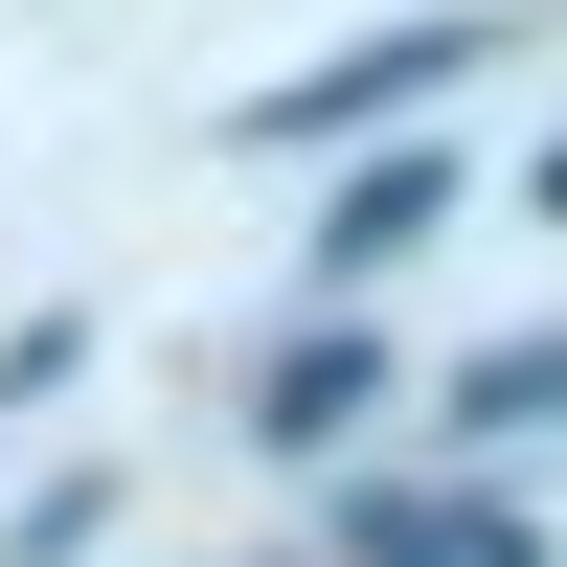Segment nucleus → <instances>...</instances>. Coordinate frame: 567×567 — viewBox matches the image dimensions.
Returning a JSON list of instances; mask_svg holds the SVG:
<instances>
[{
    "mask_svg": "<svg viewBox=\"0 0 567 567\" xmlns=\"http://www.w3.org/2000/svg\"><path fill=\"white\" fill-rule=\"evenodd\" d=\"M454 69H477V23H386V45H363V69H296V91H272V114H250V136H363V114H432Z\"/></svg>",
    "mask_w": 567,
    "mask_h": 567,
    "instance_id": "obj_1",
    "label": "nucleus"
},
{
    "mask_svg": "<svg viewBox=\"0 0 567 567\" xmlns=\"http://www.w3.org/2000/svg\"><path fill=\"white\" fill-rule=\"evenodd\" d=\"M363 409H386V363H363V341H296V363H272V409H250V432H272V454H341Z\"/></svg>",
    "mask_w": 567,
    "mask_h": 567,
    "instance_id": "obj_2",
    "label": "nucleus"
},
{
    "mask_svg": "<svg viewBox=\"0 0 567 567\" xmlns=\"http://www.w3.org/2000/svg\"><path fill=\"white\" fill-rule=\"evenodd\" d=\"M409 227H454V159H386V182H341V227H318V272H386Z\"/></svg>",
    "mask_w": 567,
    "mask_h": 567,
    "instance_id": "obj_3",
    "label": "nucleus"
},
{
    "mask_svg": "<svg viewBox=\"0 0 567 567\" xmlns=\"http://www.w3.org/2000/svg\"><path fill=\"white\" fill-rule=\"evenodd\" d=\"M363 567H523V523H477V499H363Z\"/></svg>",
    "mask_w": 567,
    "mask_h": 567,
    "instance_id": "obj_4",
    "label": "nucleus"
},
{
    "mask_svg": "<svg viewBox=\"0 0 567 567\" xmlns=\"http://www.w3.org/2000/svg\"><path fill=\"white\" fill-rule=\"evenodd\" d=\"M545 409H567V341H499L477 386H454V432H545Z\"/></svg>",
    "mask_w": 567,
    "mask_h": 567,
    "instance_id": "obj_5",
    "label": "nucleus"
},
{
    "mask_svg": "<svg viewBox=\"0 0 567 567\" xmlns=\"http://www.w3.org/2000/svg\"><path fill=\"white\" fill-rule=\"evenodd\" d=\"M545 205H567V136H545Z\"/></svg>",
    "mask_w": 567,
    "mask_h": 567,
    "instance_id": "obj_6",
    "label": "nucleus"
}]
</instances>
